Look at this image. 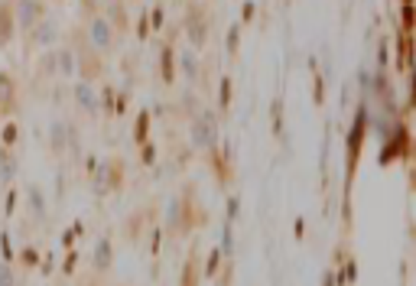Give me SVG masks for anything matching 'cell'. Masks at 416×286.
Masks as SVG:
<instances>
[{"label":"cell","mask_w":416,"mask_h":286,"mask_svg":"<svg viewBox=\"0 0 416 286\" xmlns=\"http://www.w3.org/2000/svg\"><path fill=\"white\" fill-rule=\"evenodd\" d=\"M205 222V208L199 205L195 186H186L172 195L170 208H166V238L170 241H182Z\"/></svg>","instance_id":"cell-1"},{"label":"cell","mask_w":416,"mask_h":286,"mask_svg":"<svg viewBox=\"0 0 416 286\" xmlns=\"http://www.w3.org/2000/svg\"><path fill=\"white\" fill-rule=\"evenodd\" d=\"M69 49H72L75 55V75H78V82H88V85H95V82H101L107 72L105 65V55L95 53L91 46H88L85 33L75 30L72 33V43H69Z\"/></svg>","instance_id":"cell-2"},{"label":"cell","mask_w":416,"mask_h":286,"mask_svg":"<svg viewBox=\"0 0 416 286\" xmlns=\"http://www.w3.org/2000/svg\"><path fill=\"white\" fill-rule=\"evenodd\" d=\"M182 33L189 39V49H205L208 46V36H212V17H208V7L202 0H192L186 13H182Z\"/></svg>","instance_id":"cell-3"},{"label":"cell","mask_w":416,"mask_h":286,"mask_svg":"<svg viewBox=\"0 0 416 286\" xmlns=\"http://www.w3.org/2000/svg\"><path fill=\"white\" fill-rule=\"evenodd\" d=\"M218 140H221L218 114H215V111H199V114L189 120V143H192V150L212 153V150H218Z\"/></svg>","instance_id":"cell-4"},{"label":"cell","mask_w":416,"mask_h":286,"mask_svg":"<svg viewBox=\"0 0 416 286\" xmlns=\"http://www.w3.org/2000/svg\"><path fill=\"white\" fill-rule=\"evenodd\" d=\"M85 39H88V46L95 49V53H101L107 59L111 53H118L120 49V36H118V30L107 23V17L105 13H91L88 17V23H85Z\"/></svg>","instance_id":"cell-5"},{"label":"cell","mask_w":416,"mask_h":286,"mask_svg":"<svg viewBox=\"0 0 416 286\" xmlns=\"http://www.w3.org/2000/svg\"><path fill=\"white\" fill-rule=\"evenodd\" d=\"M10 7H13V23H17V33L33 30L39 20H46V17H49L46 0H10Z\"/></svg>","instance_id":"cell-6"},{"label":"cell","mask_w":416,"mask_h":286,"mask_svg":"<svg viewBox=\"0 0 416 286\" xmlns=\"http://www.w3.org/2000/svg\"><path fill=\"white\" fill-rule=\"evenodd\" d=\"M26 39H23V55L36 53V49H49L53 46V39L59 36V23L53 20V17H46V20H39L33 30L23 33Z\"/></svg>","instance_id":"cell-7"},{"label":"cell","mask_w":416,"mask_h":286,"mask_svg":"<svg viewBox=\"0 0 416 286\" xmlns=\"http://www.w3.org/2000/svg\"><path fill=\"white\" fill-rule=\"evenodd\" d=\"M20 111V85L10 72H0V120Z\"/></svg>","instance_id":"cell-8"},{"label":"cell","mask_w":416,"mask_h":286,"mask_svg":"<svg viewBox=\"0 0 416 286\" xmlns=\"http://www.w3.org/2000/svg\"><path fill=\"white\" fill-rule=\"evenodd\" d=\"M101 13L107 17V23L118 30V36L124 39L130 33V13H127V0H105L101 3Z\"/></svg>","instance_id":"cell-9"},{"label":"cell","mask_w":416,"mask_h":286,"mask_svg":"<svg viewBox=\"0 0 416 286\" xmlns=\"http://www.w3.org/2000/svg\"><path fill=\"white\" fill-rule=\"evenodd\" d=\"M75 107L82 111V114L88 117H98V111H101V95L95 91V85H88V82H78L75 85Z\"/></svg>","instance_id":"cell-10"},{"label":"cell","mask_w":416,"mask_h":286,"mask_svg":"<svg viewBox=\"0 0 416 286\" xmlns=\"http://www.w3.org/2000/svg\"><path fill=\"white\" fill-rule=\"evenodd\" d=\"M124 166H127V163H124L120 157L105 159V166H101V182H105L107 192L120 189V182H124Z\"/></svg>","instance_id":"cell-11"},{"label":"cell","mask_w":416,"mask_h":286,"mask_svg":"<svg viewBox=\"0 0 416 286\" xmlns=\"http://www.w3.org/2000/svg\"><path fill=\"white\" fill-rule=\"evenodd\" d=\"M17 36V23H13V7L10 0H0V49L13 43Z\"/></svg>","instance_id":"cell-12"},{"label":"cell","mask_w":416,"mask_h":286,"mask_svg":"<svg viewBox=\"0 0 416 286\" xmlns=\"http://www.w3.org/2000/svg\"><path fill=\"white\" fill-rule=\"evenodd\" d=\"M176 65H179L182 78H189V82H195V78H199V69H202V62H199V55H195V49H189V46L176 53Z\"/></svg>","instance_id":"cell-13"},{"label":"cell","mask_w":416,"mask_h":286,"mask_svg":"<svg viewBox=\"0 0 416 286\" xmlns=\"http://www.w3.org/2000/svg\"><path fill=\"white\" fill-rule=\"evenodd\" d=\"M202 283V274H199V251L186 257V264H182V274H179V286H199Z\"/></svg>","instance_id":"cell-14"},{"label":"cell","mask_w":416,"mask_h":286,"mask_svg":"<svg viewBox=\"0 0 416 286\" xmlns=\"http://www.w3.org/2000/svg\"><path fill=\"white\" fill-rule=\"evenodd\" d=\"M147 218H150V208H140L137 215H127V224H124V238L127 241H137L140 234L147 231Z\"/></svg>","instance_id":"cell-15"},{"label":"cell","mask_w":416,"mask_h":286,"mask_svg":"<svg viewBox=\"0 0 416 286\" xmlns=\"http://www.w3.org/2000/svg\"><path fill=\"white\" fill-rule=\"evenodd\" d=\"M111 264H114V247H111V241H98L95 244V274L105 276L107 270H111Z\"/></svg>","instance_id":"cell-16"},{"label":"cell","mask_w":416,"mask_h":286,"mask_svg":"<svg viewBox=\"0 0 416 286\" xmlns=\"http://www.w3.org/2000/svg\"><path fill=\"white\" fill-rule=\"evenodd\" d=\"M36 78H43V82H49V78H59V62H55V49H46V53L39 55V62H36Z\"/></svg>","instance_id":"cell-17"},{"label":"cell","mask_w":416,"mask_h":286,"mask_svg":"<svg viewBox=\"0 0 416 286\" xmlns=\"http://www.w3.org/2000/svg\"><path fill=\"white\" fill-rule=\"evenodd\" d=\"M13 176H17V153L10 147H0V182L7 186Z\"/></svg>","instance_id":"cell-18"},{"label":"cell","mask_w":416,"mask_h":286,"mask_svg":"<svg viewBox=\"0 0 416 286\" xmlns=\"http://www.w3.org/2000/svg\"><path fill=\"white\" fill-rule=\"evenodd\" d=\"M65 134H69V124H62V120L53 124V130H49V150H53L55 157H62L65 147H69V137H65Z\"/></svg>","instance_id":"cell-19"},{"label":"cell","mask_w":416,"mask_h":286,"mask_svg":"<svg viewBox=\"0 0 416 286\" xmlns=\"http://www.w3.org/2000/svg\"><path fill=\"white\" fill-rule=\"evenodd\" d=\"M55 62H59V78H72L75 75V55H72L69 46L55 49Z\"/></svg>","instance_id":"cell-20"},{"label":"cell","mask_w":416,"mask_h":286,"mask_svg":"<svg viewBox=\"0 0 416 286\" xmlns=\"http://www.w3.org/2000/svg\"><path fill=\"white\" fill-rule=\"evenodd\" d=\"M0 286H17V274H13V267L0 264Z\"/></svg>","instance_id":"cell-21"},{"label":"cell","mask_w":416,"mask_h":286,"mask_svg":"<svg viewBox=\"0 0 416 286\" xmlns=\"http://www.w3.org/2000/svg\"><path fill=\"white\" fill-rule=\"evenodd\" d=\"M221 111H228V107H231V78H224L221 82Z\"/></svg>","instance_id":"cell-22"},{"label":"cell","mask_w":416,"mask_h":286,"mask_svg":"<svg viewBox=\"0 0 416 286\" xmlns=\"http://www.w3.org/2000/svg\"><path fill=\"white\" fill-rule=\"evenodd\" d=\"M78 286H107V280H105L101 274H95V276H85V280H82Z\"/></svg>","instance_id":"cell-23"},{"label":"cell","mask_w":416,"mask_h":286,"mask_svg":"<svg viewBox=\"0 0 416 286\" xmlns=\"http://www.w3.org/2000/svg\"><path fill=\"white\" fill-rule=\"evenodd\" d=\"M127 3H137V0H127Z\"/></svg>","instance_id":"cell-24"}]
</instances>
